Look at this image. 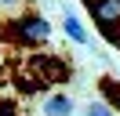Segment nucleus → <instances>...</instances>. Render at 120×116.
<instances>
[{"label":"nucleus","mask_w":120,"mask_h":116,"mask_svg":"<svg viewBox=\"0 0 120 116\" xmlns=\"http://www.w3.org/2000/svg\"><path fill=\"white\" fill-rule=\"evenodd\" d=\"M0 40H8L11 47H40L51 40V22L37 11H22L18 18L0 25Z\"/></svg>","instance_id":"f257e3e1"},{"label":"nucleus","mask_w":120,"mask_h":116,"mask_svg":"<svg viewBox=\"0 0 120 116\" xmlns=\"http://www.w3.org/2000/svg\"><path fill=\"white\" fill-rule=\"evenodd\" d=\"M26 69H29L44 87L66 83V80L73 76V65H69L62 54H29V58H26Z\"/></svg>","instance_id":"f03ea898"},{"label":"nucleus","mask_w":120,"mask_h":116,"mask_svg":"<svg viewBox=\"0 0 120 116\" xmlns=\"http://www.w3.org/2000/svg\"><path fill=\"white\" fill-rule=\"evenodd\" d=\"M87 14L95 18L98 33L120 47V0H87Z\"/></svg>","instance_id":"7ed1b4c3"},{"label":"nucleus","mask_w":120,"mask_h":116,"mask_svg":"<svg viewBox=\"0 0 120 116\" xmlns=\"http://www.w3.org/2000/svg\"><path fill=\"white\" fill-rule=\"evenodd\" d=\"M40 112L44 116H73V98L69 94H47Z\"/></svg>","instance_id":"20e7f679"},{"label":"nucleus","mask_w":120,"mask_h":116,"mask_svg":"<svg viewBox=\"0 0 120 116\" xmlns=\"http://www.w3.org/2000/svg\"><path fill=\"white\" fill-rule=\"evenodd\" d=\"M98 87H102V98H105V105H109L113 112H120V80L102 76V80H98Z\"/></svg>","instance_id":"39448f33"},{"label":"nucleus","mask_w":120,"mask_h":116,"mask_svg":"<svg viewBox=\"0 0 120 116\" xmlns=\"http://www.w3.org/2000/svg\"><path fill=\"white\" fill-rule=\"evenodd\" d=\"M15 83H18V91H22V94H37V91H44V83H40L29 69H26V72L18 69V72H15Z\"/></svg>","instance_id":"423d86ee"},{"label":"nucleus","mask_w":120,"mask_h":116,"mask_svg":"<svg viewBox=\"0 0 120 116\" xmlns=\"http://www.w3.org/2000/svg\"><path fill=\"white\" fill-rule=\"evenodd\" d=\"M62 25H66V36L73 44H87V29L80 25V18H76V14H66V22H62Z\"/></svg>","instance_id":"0eeeda50"},{"label":"nucleus","mask_w":120,"mask_h":116,"mask_svg":"<svg viewBox=\"0 0 120 116\" xmlns=\"http://www.w3.org/2000/svg\"><path fill=\"white\" fill-rule=\"evenodd\" d=\"M87 116H113V109L105 105V102H95V105L87 109Z\"/></svg>","instance_id":"6e6552de"},{"label":"nucleus","mask_w":120,"mask_h":116,"mask_svg":"<svg viewBox=\"0 0 120 116\" xmlns=\"http://www.w3.org/2000/svg\"><path fill=\"white\" fill-rule=\"evenodd\" d=\"M0 116H18V109H15L11 98H0Z\"/></svg>","instance_id":"1a4fd4ad"},{"label":"nucleus","mask_w":120,"mask_h":116,"mask_svg":"<svg viewBox=\"0 0 120 116\" xmlns=\"http://www.w3.org/2000/svg\"><path fill=\"white\" fill-rule=\"evenodd\" d=\"M22 0H0V7H18Z\"/></svg>","instance_id":"9d476101"}]
</instances>
